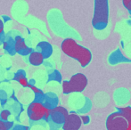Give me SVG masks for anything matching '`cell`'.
Returning a JSON list of instances; mask_svg holds the SVG:
<instances>
[{
  "mask_svg": "<svg viewBox=\"0 0 131 130\" xmlns=\"http://www.w3.org/2000/svg\"><path fill=\"white\" fill-rule=\"evenodd\" d=\"M62 53L69 57L79 63L81 67H86L92 61V53L86 47L79 45L75 39L71 38H65L61 44Z\"/></svg>",
  "mask_w": 131,
  "mask_h": 130,
  "instance_id": "1",
  "label": "cell"
},
{
  "mask_svg": "<svg viewBox=\"0 0 131 130\" xmlns=\"http://www.w3.org/2000/svg\"><path fill=\"white\" fill-rule=\"evenodd\" d=\"M109 22V2L107 0H95L92 25L97 30H103Z\"/></svg>",
  "mask_w": 131,
  "mask_h": 130,
  "instance_id": "2",
  "label": "cell"
},
{
  "mask_svg": "<svg viewBox=\"0 0 131 130\" xmlns=\"http://www.w3.org/2000/svg\"><path fill=\"white\" fill-rule=\"evenodd\" d=\"M88 86V78L83 73H76L70 80L62 81V93L70 94L72 93H81Z\"/></svg>",
  "mask_w": 131,
  "mask_h": 130,
  "instance_id": "3",
  "label": "cell"
},
{
  "mask_svg": "<svg viewBox=\"0 0 131 130\" xmlns=\"http://www.w3.org/2000/svg\"><path fill=\"white\" fill-rule=\"evenodd\" d=\"M27 115L30 122L44 121L47 123L50 116V111L41 102H32L27 108Z\"/></svg>",
  "mask_w": 131,
  "mask_h": 130,
  "instance_id": "4",
  "label": "cell"
},
{
  "mask_svg": "<svg viewBox=\"0 0 131 130\" xmlns=\"http://www.w3.org/2000/svg\"><path fill=\"white\" fill-rule=\"evenodd\" d=\"M107 130H126L128 128V122L118 111L112 113L106 120Z\"/></svg>",
  "mask_w": 131,
  "mask_h": 130,
  "instance_id": "5",
  "label": "cell"
},
{
  "mask_svg": "<svg viewBox=\"0 0 131 130\" xmlns=\"http://www.w3.org/2000/svg\"><path fill=\"white\" fill-rule=\"evenodd\" d=\"M69 115V111L63 106L58 105L56 108L51 110L50 111V116H49V120L52 122H53L56 125L62 127L63 125L64 121H65L66 118Z\"/></svg>",
  "mask_w": 131,
  "mask_h": 130,
  "instance_id": "6",
  "label": "cell"
},
{
  "mask_svg": "<svg viewBox=\"0 0 131 130\" xmlns=\"http://www.w3.org/2000/svg\"><path fill=\"white\" fill-rule=\"evenodd\" d=\"M81 125H82V122L79 115L72 111L69 113V115L67 116L63 125L62 126V128L63 130H79Z\"/></svg>",
  "mask_w": 131,
  "mask_h": 130,
  "instance_id": "7",
  "label": "cell"
},
{
  "mask_svg": "<svg viewBox=\"0 0 131 130\" xmlns=\"http://www.w3.org/2000/svg\"><path fill=\"white\" fill-rule=\"evenodd\" d=\"M14 46L16 54H20L21 56H29L34 51L32 47L28 46L24 38L21 35H17L14 38Z\"/></svg>",
  "mask_w": 131,
  "mask_h": 130,
  "instance_id": "8",
  "label": "cell"
},
{
  "mask_svg": "<svg viewBox=\"0 0 131 130\" xmlns=\"http://www.w3.org/2000/svg\"><path fill=\"white\" fill-rule=\"evenodd\" d=\"M5 106L7 107V110H8L12 114L16 116L17 120H19L20 115H21V112L23 111V105L19 102V100L14 96V94H12V96L8 99V102H7Z\"/></svg>",
  "mask_w": 131,
  "mask_h": 130,
  "instance_id": "9",
  "label": "cell"
},
{
  "mask_svg": "<svg viewBox=\"0 0 131 130\" xmlns=\"http://www.w3.org/2000/svg\"><path fill=\"white\" fill-rule=\"evenodd\" d=\"M59 103V97L56 94L53 92H47L45 93L44 99L42 101V104L47 108V110L51 111V110L54 109L58 106Z\"/></svg>",
  "mask_w": 131,
  "mask_h": 130,
  "instance_id": "10",
  "label": "cell"
},
{
  "mask_svg": "<svg viewBox=\"0 0 131 130\" xmlns=\"http://www.w3.org/2000/svg\"><path fill=\"white\" fill-rule=\"evenodd\" d=\"M36 51L42 54L44 59H48L52 56L53 53V47L49 42L47 41H41L37 45Z\"/></svg>",
  "mask_w": 131,
  "mask_h": 130,
  "instance_id": "11",
  "label": "cell"
},
{
  "mask_svg": "<svg viewBox=\"0 0 131 130\" xmlns=\"http://www.w3.org/2000/svg\"><path fill=\"white\" fill-rule=\"evenodd\" d=\"M109 63L112 65H116L118 63H131V59H128V57L123 55L121 51L119 49L115 50L109 57Z\"/></svg>",
  "mask_w": 131,
  "mask_h": 130,
  "instance_id": "12",
  "label": "cell"
},
{
  "mask_svg": "<svg viewBox=\"0 0 131 130\" xmlns=\"http://www.w3.org/2000/svg\"><path fill=\"white\" fill-rule=\"evenodd\" d=\"M5 40L3 43V48L6 54L13 56L15 55V46H14V38L15 36H10V35H5Z\"/></svg>",
  "mask_w": 131,
  "mask_h": 130,
  "instance_id": "13",
  "label": "cell"
},
{
  "mask_svg": "<svg viewBox=\"0 0 131 130\" xmlns=\"http://www.w3.org/2000/svg\"><path fill=\"white\" fill-rule=\"evenodd\" d=\"M28 60H29V63H30L32 66H40L43 64L45 59L42 56V54L40 53H38V51L34 50L29 56H28Z\"/></svg>",
  "mask_w": 131,
  "mask_h": 130,
  "instance_id": "14",
  "label": "cell"
},
{
  "mask_svg": "<svg viewBox=\"0 0 131 130\" xmlns=\"http://www.w3.org/2000/svg\"><path fill=\"white\" fill-rule=\"evenodd\" d=\"M13 80L18 82L21 86H23V87H28L29 86V80L27 78L26 76V72H25L24 69H19L17 70L14 75V78H13Z\"/></svg>",
  "mask_w": 131,
  "mask_h": 130,
  "instance_id": "15",
  "label": "cell"
},
{
  "mask_svg": "<svg viewBox=\"0 0 131 130\" xmlns=\"http://www.w3.org/2000/svg\"><path fill=\"white\" fill-rule=\"evenodd\" d=\"M117 111L128 122V126L131 127V107L127 106V107H118Z\"/></svg>",
  "mask_w": 131,
  "mask_h": 130,
  "instance_id": "16",
  "label": "cell"
},
{
  "mask_svg": "<svg viewBox=\"0 0 131 130\" xmlns=\"http://www.w3.org/2000/svg\"><path fill=\"white\" fill-rule=\"evenodd\" d=\"M55 81L57 83H62V76L61 72L57 69H53L51 72L48 73V79L47 82Z\"/></svg>",
  "mask_w": 131,
  "mask_h": 130,
  "instance_id": "17",
  "label": "cell"
},
{
  "mask_svg": "<svg viewBox=\"0 0 131 130\" xmlns=\"http://www.w3.org/2000/svg\"><path fill=\"white\" fill-rule=\"evenodd\" d=\"M31 89H32L33 93H34V100H33V102H41L42 103V101H43V99H44L45 93H44L41 89L38 88V87H35V86L31 87Z\"/></svg>",
  "mask_w": 131,
  "mask_h": 130,
  "instance_id": "18",
  "label": "cell"
},
{
  "mask_svg": "<svg viewBox=\"0 0 131 130\" xmlns=\"http://www.w3.org/2000/svg\"><path fill=\"white\" fill-rule=\"evenodd\" d=\"M92 108V102L91 101L89 100L88 98H85V102H84V105L80 108V109L77 110L76 111H74L75 113H80V114H85V113H88V111L91 110Z\"/></svg>",
  "mask_w": 131,
  "mask_h": 130,
  "instance_id": "19",
  "label": "cell"
},
{
  "mask_svg": "<svg viewBox=\"0 0 131 130\" xmlns=\"http://www.w3.org/2000/svg\"><path fill=\"white\" fill-rule=\"evenodd\" d=\"M14 126V121H4V120H0V130H11L13 128V127Z\"/></svg>",
  "mask_w": 131,
  "mask_h": 130,
  "instance_id": "20",
  "label": "cell"
},
{
  "mask_svg": "<svg viewBox=\"0 0 131 130\" xmlns=\"http://www.w3.org/2000/svg\"><path fill=\"white\" fill-rule=\"evenodd\" d=\"M8 94L4 89H0V104L2 106H5L8 102Z\"/></svg>",
  "mask_w": 131,
  "mask_h": 130,
  "instance_id": "21",
  "label": "cell"
},
{
  "mask_svg": "<svg viewBox=\"0 0 131 130\" xmlns=\"http://www.w3.org/2000/svg\"><path fill=\"white\" fill-rule=\"evenodd\" d=\"M11 115H12V113H11L8 110L4 109L3 111H1V112H0V120H4V121H7L8 119L10 118Z\"/></svg>",
  "mask_w": 131,
  "mask_h": 130,
  "instance_id": "22",
  "label": "cell"
},
{
  "mask_svg": "<svg viewBox=\"0 0 131 130\" xmlns=\"http://www.w3.org/2000/svg\"><path fill=\"white\" fill-rule=\"evenodd\" d=\"M47 124L48 125V127H49V130H59L60 128H62V127H60V126L54 124L53 122L51 121L50 120H47Z\"/></svg>",
  "mask_w": 131,
  "mask_h": 130,
  "instance_id": "23",
  "label": "cell"
},
{
  "mask_svg": "<svg viewBox=\"0 0 131 130\" xmlns=\"http://www.w3.org/2000/svg\"><path fill=\"white\" fill-rule=\"evenodd\" d=\"M11 130H29V127L28 126L21 125V124H14Z\"/></svg>",
  "mask_w": 131,
  "mask_h": 130,
  "instance_id": "24",
  "label": "cell"
},
{
  "mask_svg": "<svg viewBox=\"0 0 131 130\" xmlns=\"http://www.w3.org/2000/svg\"><path fill=\"white\" fill-rule=\"evenodd\" d=\"M122 5L128 11V13H129V14L131 15V0H123Z\"/></svg>",
  "mask_w": 131,
  "mask_h": 130,
  "instance_id": "25",
  "label": "cell"
},
{
  "mask_svg": "<svg viewBox=\"0 0 131 130\" xmlns=\"http://www.w3.org/2000/svg\"><path fill=\"white\" fill-rule=\"evenodd\" d=\"M79 117H80L81 122H82V124H84V125H88L90 122V117L88 116V115H81V116H79Z\"/></svg>",
  "mask_w": 131,
  "mask_h": 130,
  "instance_id": "26",
  "label": "cell"
},
{
  "mask_svg": "<svg viewBox=\"0 0 131 130\" xmlns=\"http://www.w3.org/2000/svg\"><path fill=\"white\" fill-rule=\"evenodd\" d=\"M4 22L2 21V19L0 18V35L1 34H4Z\"/></svg>",
  "mask_w": 131,
  "mask_h": 130,
  "instance_id": "27",
  "label": "cell"
},
{
  "mask_svg": "<svg viewBox=\"0 0 131 130\" xmlns=\"http://www.w3.org/2000/svg\"><path fill=\"white\" fill-rule=\"evenodd\" d=\"M5 34L4 33V34H1L0 35V45H3V43L5 42Z\"/></svg>",
  "mask_w": 131,
  "mask_h": 130,
  "instance_id": "28",
  "label": "cell"
},
{
  "mask_svg": "<svg viewBox=\"0 0 131 130\" xmlns=\"http://www.w3.org/2000/svg\"><path fill=\"white\" fill-rule=\"evenodd\" d=\"M2 21H3V22H6L7 21H11V18L8 17V16H2Z\"/></svg>",
  "mask_w": 131,
  "mask_h": 130,
  "instance_id": "29",
  "label": "cell"
},
{
  "mask_svg": "<svg viewBox=\"0 0 131 130\" xmlns=\"http://www.w3.org/2000/svg\"><path fill=\"white\" fill-rule=\"evenodd\" d=\"M126 130H131V127H128V128H127Z\"/></svg>",
  "mask_w": 131,
  "mask_h": 130,
  "instance_id": "30",
  "label": "cell"
}]
</instances>
